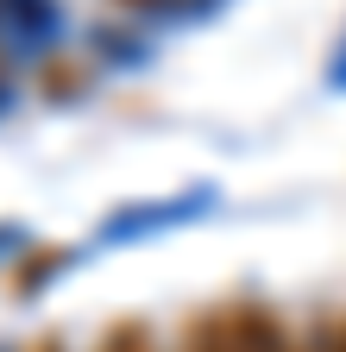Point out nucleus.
Masks as SVG:
<instances>
[{
    "mask_svg": "<svg viewBox=\"0 0 346 352\" xmlns=\"http://www.w3.org/2000/svg\"><path fill=\"white\" fill-rule=\"evenodd\" d=\"M183 352H302L271 302H214L183 327Z\"/></svg>",
    "mask_w": 346,
    "mask_h": 352,
    "instance_id": "f257e3e1",
    "label": "nucleus"
},
{
    "mask_svg": "<svg viewBox=\"0 0 346 352\" xmlns=\"http://www.w3.org/2000/svg\"><path fill=\"white\" fill-rule=\"evenodd\" d=\"M95 352H158V340H151V327H145L139 315H120V321L101 327Z\"/></svg>",
    "mask_w": 346,
    "mask_h": 352,
    "instance_id": "f03ea898",
    "label": "nucleus"
},
{
    "mask_svg": "<svg viewBox=\"0 0 346 352\" xmlns=\"http://www.w3.org/2000/svg\"><path fill=\"white\" fill-rule=\"evenodd\" d=\"M315 352H346V308H340V315L321 327V346H315Z\"/></svg>",
    "mask_w": 346,
    "mask_h": 352,
    "instance_id": "7ed1b4c3",
    "label": "nucleus"
},
{
    "mask_svg": "<svg viewBox=\"0 0 346 352\" xmlns=\"http://www.w3.org/2000/svg\"><path fill=\"white\" fill-rule=\"evenodd\" d=\"M25 352H63V340H57V333H45V340H32Z\"/></svg>",
    "mask_w": 346,
    "mask_h": 352,
    "instance_id": "20e7f679",
    "label": "nucleus"
}]
</instances>
